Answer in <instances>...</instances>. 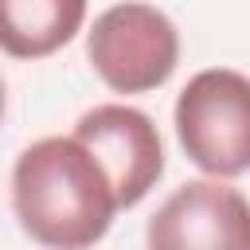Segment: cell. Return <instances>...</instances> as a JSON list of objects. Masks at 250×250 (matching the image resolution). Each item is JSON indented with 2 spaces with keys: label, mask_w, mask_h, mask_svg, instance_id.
I'll use <instances>...</instances> for the list:
<instances>
[{
  "label": "cell",
  "mask_w": 250,
  "mask_h": 250,
  "mask_svg": "<svg viewBox=\"0 0 250 250\" xmlns=\"http://www.w3.org/2000/svg\"><path fill=\"white\" fill-rule=\"evenodd\" d=\"M148 250H250V199L219 180L176 188L145 230Z\"/></svg>",
  "instance_id": "cell-4"
},
{
  "label": "cell",
  "mask_w": 250,
  "mask_h": 250,
  "mask_svg": "<svg viewBox=\"0 0 250 250\" xmlns=\"http://www.w3.org/2000/svg\"><path fill=\"white\" fill-rule=\"evenodd\" d=\"M12 211L23 234L47 250H90L121 211L102 160L70 133L43 137L16 156Z\"/></svg>",
  "instance_id": "cell-1"
},
{
  "label": "cell",
  "mask_w": 250,
  "mask_h": 250,
  "mask_svg": "<svg viewBox=\"0 0 250 250\" xmlns=\"http://www.w3.org/2000/svg\"><path fill=\"white\" fill-rule=\"evenodd\" d=\"M0 43L12 59H43L66 47L86 20V0H0Z\"/></svg>",
  "instance_id": "cell-6"
},
{
  "label": "cell",
  "mask_w": 250,
  "mask_h": 250,
  "mask_svg": "<svg viewBox=\"0 0 250 250\" xmlns=\"http://www.w3.org/2000/svg\"><path fill=\"white\" fill-rule=\"evenodd\" d=\"M74 137L102 160V168L109 172V180L117 188L121 207H137L164 176L160 133H156L152 117L133 105L105 102V105L86 109L74 125Z\"/></svg>",
  "instance_id": "cell-5"
},
{
  "label": "cell",
  "mask_w": 250,
  "mask_h": 250,
  "mask_svg": "<svg viewBox=\"0 0 250 250\" xmlns=\"http://www.w3.org/2000/svg\"><path fill=\"white\" fill-rule=\"evenodd\" d=\"M176 137L195 168L215 180L250 172V78L211 66L176 98Z\"/></svg>",
  "instance_id": "cell-2"
},
{
  "label": "cell",
  "mask_w": 250,
  "mask_h": 250,
  "mask_svg": "<svg viewBox=\"0 0 250 250\" xmlns=\"http://www.w3.org/2000/svg\"><path fill=\"white\" fill-rule=\"evenodd\" d=\"M86 59L109 90L145 94L172 78L180 62V35L160 8L125 0L94 20L86 35Z\"/></svg>",
  "instance_id": "cell-3"
}]
</instances>
